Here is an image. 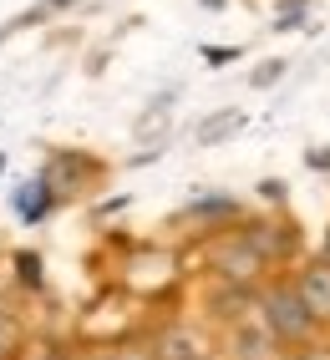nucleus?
<instances>
[{
  "label": "nucleus",
  "instance_id": "f257e3e1",
  "mask_svg": "<svg viewBox=\"0 0 330 360\" xmlns=\"http://www.w3.org/2000/svg\"><path fill=\"white\" fill-rule=\"evenodd\" d=\"M107 173H112L107 158L87 153V148H51V153H46V162H41V178H46V188L56 193V203H72V198L91 193V188H102Z\"/></svg>",
  "mask_w": 330,
  "mask_h": 360
},
{
  "label": "nucleus",
  "instance_id": "f03ea898",
  "mask_svg": "<svg viewBox=\"0 0 330 360\" xmlns=\"http://www.w3.org/2000/svg\"><path fill=\"white\" fill-rule=\"evenodd\" d=\"M259 320H265V335L279 340V345H305L315 335V315L295 295V284H269V290H259Z\"/></svg>",
  "mask_w": 330,
  "mask_h": 360
},
{
  "label": "nucleus",
  "instance_id": "7ed1b4c3",
  "mask_svg": "<svg viewBox=\"0 0 330 360\" xmlns=\"http://www.w3.org/2000/svg\"><path fill=\"white\" fill-rule=\"evenodd\" d=\"M208 264H214V274H219V284H239V290H254L259 279H265V254H259L244 233H224L219 244H214V254H208Z\"/></svg>",
  "mask_w": 330,
  "mask_h": 360
},
{
  "label": "nucleus",
  "instance_id": "20e7f679",
  "mask_svg": "<svg viewBox=\"0 0 330 360\" xmlns=\"http://www.w3.org/2000/svg\"><path fill=\"white\" fill-rule=\"evenodd\" d=\"M56 208H61V203H56V193H51V188H46V178H41V173H36V178H26V183H20L15 193H11V213H15V219L26 224V229L46 224Z\"/></svg>",
  "mask_w": 330,
  "mask_h": 360
},
{
  "label": "nucleus",
  "instance_id": "39448f33",
  "mask_svg": "<svg viewBox=\"0 0 330 360\" xmlns=\"http://www.w3.org/2000/svg\"><path fill=\"white\" fill-rule=\"evenodd\" d=\"M290 284H295V295L305 300V309L315 315V325H330V259L300 269V279H290Z\"/></svg>",
  "mask_w": 330,
  "mask_h": 360
},
{
  "label": "nucleus",
  "instance_id": "423d86ee",
  "mask_svg": "<svg viewBox=\"0 0 330 360\" xmlns=\"http://www.w3.org/2000/svg\"><path fill=\"white\" fill-rule=\"evenodd\" d=\"M168 132H173V91H163V97L148 102V112H137L132 137L143 148H168Z\"/></svg>",
  "mask_w": 330,
  "mask_h": 360
},
{
  "label": "nucleus",
  "instance_id": "0eeeda50",
  "mask_svg": "<svg viewBox=\"0 0 330 360\" xmlns=\"http://www.w3.org/2000/svg\"><path fill=\"white\" fill-rule=\"evenodd\" d=\"M239 213H244L239 198H229V193H193V203L183 208V219L198 224V229H229Z\"/></svg>",
  "mask_w": 330,
  "mask_h": 360
},
{
  "label": "nucleus",
  "instance_id": "6e6552de",
  "mask_svg": "<svg viewBox=\"0 0 330 360\" xmlns=\"http://www.w3.org/2000/svg\"><path fill=\"white\" fill-rule=\"evenodd\" d=\"M203 340L188 325H163L153 340H148V360H188V355H198Z\"/></svg>",
  "mask_w": 330,
  "mask_h": 360
},
{
  "label": "nucleus",
  "instance_id": "1a4fd4ad",
  "mask_svg": "<svg viewBox=\"0 0 330 360\" xmlns=\"http://www.w3.org/2000/svg\"><path fill=\"white\" fill-rule=\"evenodd\" d=\"M244 127V112L239 107H219V112H208L203 122L193 127V148H219L224 137H234Z\"/></svg>",
  "mask_w": 330,
  "mask_h": 360
},
{
  "label": "nucleus",
  "instance_id": "9d476101",
  "mask_svg": "<svg viewBox=\"0 0 330 360\" xmlns=\"http://www.w3.org/2000/svg\"><path fill=\"white\" fill-rule=\"evenodd\" d=\"M11 269H15V279H20V290H41V284H46V259L36 254V249H15L11 254Z\"/></svg>",
  "mask_w": 330,
  "mask_h": 360
},
{
  "label": "nucleus",
  "instance_id": "9b49d317",
  "mask_svg": "<svg viewBox=\"0 0 330 360\" xmlns=\"http://www.w3.org/2000/svg\"><path fill=\"white\" fill-rule=\"evenodd\" d=\"M20 350H26V330H20L15 315L0 309V360H20Z\"/></svg>",
  "mask_w": 330,
  "mask_h": 360
},
{
  "label": "nucleus",
  "instance_id": "f8f14e48",
  "mask_svg": "<svg viewBox=\"0 0 330 360\" xmlns=\"http://www.w3.org/2000/svg\"><path fill=\"white\" fill-rule=\"evenodd\" d=\"M285 71H290V61H279V56H274V61H265V66H254V71H249V86H254V91H265V86H274V82H285Z\"/></svg>",
  "mask_w": 330,
  "mask_h": 360
},
{
  "label": "nucleus",
  "instance_id": "ddd939ff",
  "mask_svg": "<svg viewBox=\"0 0 330 360\" xmlns=\"http://www.w3.org/2000/svg\"><path fill=\"white\" fill-rule=\"evenodd\" d=\"M244 51H239V46H203V61L208 66H224V61H239Z\"/></svg>",
  "mask_w": 330,
  "mask_h": 360
},
{
  "label": "nucleus",
  "instance_id": "4468645a",
  "mask_svg": "<svg viewBox=\"0 0 330 360\" xmlns=\"http://www.w3.org/2000/svg\"><path fill=\"white\" fill-rule=\"evenodd\" d=\"M259 198L265 203H285V178H265L259 183Z\"/></svg>",
  "mask_w": 330,
  "mask_h": 360
},
{
  "label": "nucleus",
  "instance_id": "2eb2a0df",
  "mask_svg": "<svg viewBox=\"0 0 330 360\" xmlns=\"http://www.w3.org/2000/svg\"><path fill=\"white\" fill-rule=\"evenodd\" d=\"M127 208V198H107V203H97V219H107V213H122Z\"/></svg>",
  "mask_w": 330,
  "mask_h": 360
},
{
  "label": "nucleus",
  "instance_id": "dca6fc26",
  "mask_svg": "<svg viewBox=\"0 0 330 360\" xmlns=\"http://www.w3.org/2000/svg\"><path fill=\"white\" fill-rule=\"evenodd\" d=\"M305 162H310V167H320V173H325V167H330V153H315V148H310V153H305Z\"/></svg>",
  "mask_w": 330,
  "mask_h": 360
},
{
  "label": "nucleus",
  "instance_id": "f3484780",
  "mask_svg": "<svg viewBox=\"0 0 330 360\" xmlns=\"http://www.w3.org/2000/svg\"><path fill=\"white\" fill-rule=\"evenodd\" d=\"M198 6H203V11H224V6H229V0H198Z\"/></svg>",
  "mask_w": 330,
  "mask_h": 360
},
{
  "label": "nucleus",
  "instance_id": "a211bd4d",
  "mask_svg": "<svg viewBox=\"0 0 330 360\" xmlns=\"http://www.w3.org/2000/svg\"><path fill=\"white\" fill-rule=\"evenodd\" d=\"M41 360H66V355H56V350H46V355H41Z\"/></svg>",
  "mask_w": 330,
  "mask_h": 360
},
{
  "label": "nucleus",
  "instance_id": "6ab92c4d",
  "mask_svg": "<svg viewBox=\"0 0 330 360\" xmlns=\"http://www.w3.org/2000/svg\"><path fill=\"white\" fill-rule=\"evenodd\" d=\"M188 360H214V355H208V350H198V355H188Z\"/></svg>",
  "mask_w": 330,
  "mask_h": 360
},
{
  "label": "nucleus",
  "instance_id": "aec40b11",
  "mask_svg": "<svg viewBox=\"0 0 330 360\" xmlns=\"http://www.w3.org/2000/svg\"><path fill=\"white\" fill-rule=\"evenodd\" d=\"M0 173H6V153H0Z\"/></svg>",
  "mask_w": 330,
  "mask_h": 360
}]
</instances>
